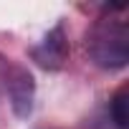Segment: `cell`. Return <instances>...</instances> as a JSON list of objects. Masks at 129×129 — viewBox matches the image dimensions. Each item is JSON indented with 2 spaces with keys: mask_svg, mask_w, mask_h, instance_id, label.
Listing matches in <instances>:
<instances>
[{
  "mask_svg": "<svg viewBox=\"0 0 129 129\" xmlns=\"http://www.w3.org/2000/svg\"><path fill=\"white\" fill-rule=\"evenodd\" d=\"M86 51L101 69H121L129 61V30L124 20L104 18L86 36Z\"/></svg>",
  "mask_w": 129,
  "mask_h": 129,
  "instance_id": "cell-1",
  "label": "cell"
},
{
  "mask_svg": "<svg viewBox=\"0 0 129 129\" xmlns=\"http://www.w3.org/2000/svg\"><path fill=\"white\" fill-rule=\"evenodd\" d=\"M30 53L38 61V66H43V69H61L63 61H66V56H69V41H66V36H63V28L56 25L43 38V43L36 46Z\"/></svg>",
  "mask_w": 129,
  "mask_h": 129,
  "instance_id": "cell-2",
  "label": "cell"
},
{
  "mask_svg": "<svg viewBox=\"0 0 129 129\" xmlns=\"http://www.w3.org/2000/svg\"><path fill=\"white\" fill-rule=\"evenodd\" d=\"M8 91H10L15 114L25 116L30 111V104H33V79H30V74L23 71V69H13V74L8 76Z\"/></svg>",
  "mask_w": 129,
  "mask_h": 129,
  "instance_id": "cell-3",
  "label": "cell"
},
{
  "mask_svg": "<svg viewBox=\"0 0 129 129\" xmlns=\"http://www.w3.org/2000/svg\"><path fill=\"white\" fill-rule=\"evenodd\" d=\"M111 119L119 129L129 126V86H119L116 94L111 96Z\"/></svg>",
  "mask_w": 129,
  "mask_h": 129,
  "instance_id": "cell-4",
  "label": "cell"
}]
</instances>
